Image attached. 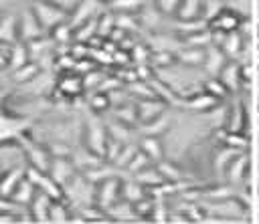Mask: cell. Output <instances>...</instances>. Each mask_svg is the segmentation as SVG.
I'll return each instance as SVG.
<instances>
[{
    "instance_id": "cell-1",
    "label": "cell",
    "mask_w": 259,
    "mask_h": 224,
    "mask_svg": "<svg viewBox=\"0 0 259 224\" xmlns=\"http://www.w3.org/2000/svg\"><path fill=\"white\" fill-rule=\"evenodd\" d=\"M95 206H99L101 212H105L109 206H113L117 200H121V180L115 176L105 178L95 186Z\"/></svg>"
},
{
    "instance_id": "cell-2",
    "label": "cell",
    "mask_w": 259,
    "mask_h": 224,
    "mask_svg": "<svg viewBox=\"0 0 259 224\" xmlns=\"http://www.w3.org/2000/svg\"><path fill=\"white\" fill-rule=\"evenodd\" d=\"M107 139H109V133L105 131V127L97 121H91L87 125V137H85V143H87V151L103 157L105 155V145H107Z\"/></svg>"
},
{
    "instance_id": "cell-3",
    "label": "cell",
    "mask_w": 259,
    "mask_h": 224,
    "mask_svg": "<svg viewBox=\"0 0 259 224\" xmlns=\"http://www.w3.org/2000/svg\"><path fill=\"white\" fill-rule=\"evenodd\" d=\"M32 10H34V14H36V18L40 20V24H42L45 30H47V28L51 30L53 26H57L59 22H63V20H65V14H67V12H63L61 8L53 6V4L47 2V0L34 2V4H32Z\"/></svg>"
},
{
    "instance_id": "cell-4",
    "label": "cell",
    "mask_w": 259,
    "mask_h": 224,
    "mask_svg": "<svg viewBox=\"0 0 259 224\" xmlns=\"http://www.w3.org/2000/svg\"><path fill=\"white\" fill-rule=\"evenodd\" d=\"M49 174H51L63 188H67V186L75 180V176H77V165H75L71 159H67V157H63V155H57V157H53V161H51Z\"/></svg>"
},
{
    "instance_id": "cell-5",
    "label": "cell",
    "mask_w": 259,
    "mask_h": 224,
    "mask_svg": "<svg viewBox=\"0 0 259 224\" xmlns=\"http://www.w3.org/2000/svg\"><path fill=\"white\" fill-rule=\"evenodd\" d=\"M22 151H24V157H26V163L28 165H34L42 172H49L51 170V153L49 149H45L42 145H36V143H30V141H22Z\"/></svg>"
},
{
    "instance_id": "cell-6",
    "label": "cell",
    "mask_w": 259,
    "mask_h": 224,
    "mask_svg": "<svg viewBox=\"0 0 259 224\" xmlns=\"http://www.w3.org/2000/svg\"><path fill=\"white\" fill-rule=\"evenodd\" d=\"M42 24L40 20L36 18L34 10H26L22 12L20 20H18V32H20V40L22 42H28V40H34V38H40L42 36Z\"/></svg>"
},
{
    "instance_id": "cell-7",
    "label": "cell",
    "mask_w": 259,
    "mask_h": 224,
    "mask_svg": "<svg viewBox=\"0 0 259 224\" xmlns=\"http://www.w3.org/2000/svg\"><path fill=\"white\" fill-rule=\"evenodd\" d=\"M239 26H241V16L233 10H221L217 16H212L208 20V28L212 32H221V34L239 30Z\"/></svg>"
},
{
    "instance_id": "cell-8",
    "label": "cell",
    "mask_w": 259,
    "mask_h": 224,
    "mask_svg": "<svg viewBox=\"0 0 259 224\" xmlns=\"http://www.w3.org/2000/svg\"><path fill=\"white\" fill-rule=\"evenodd\" d=\"M136 109H138V119L144 121V123H152L156 121L158 117L166 115V105L162 99H138L136 103Z\"/></svg>"
},
{
    "instance_id": "cell-9",
    "label": "cell",
    "mask_w": 259,
    "mask_h": 224,
    "mask_svg": "<svg viewBox=\"0 0 259 224\" xmlns=\"http://www.w3.org/2000/svg\"><path fill=\"white\" fill-rule=\"evenodd\" d=\"M51 204H53V198L40 190H36L34 198L30 200V204L26 206L28 208V214L34 222H49V210H51Z\"/></svg>"
},
{
    "instance_id": "cell-10",
    "label": "cell",
    "mask_w": 259,
    "mask_h": 224,
    "mask_svg": "<svg viewBox=\"0 0 259 224\" xmlns=\"http://www.w3.org/2000/svg\"><path fill=\"white\" fill-rule=\"evenodd\" d=\"M57 89H59L65 97L75 99V97H79V95L85 91V87H83V77H77V75H73V71H69V73H65V75L57 81Z\"/></svg>"
},
{
    "instance_id": "cell-11",
    "label": "cell",
    "mask_w": 259,
    "mask_h": 224,
    "mask_svg": "<svg viewBox=\"0 0 259 224\" xmlns=\"http://www.w3.org/2000/svg\"><path fill=\"white\" fill-rule=\"evenodd\" d=\"M208 50H206V59H204V67H206V71L210 73V75H219L221 71H223V67L227 65V52L223 50V46H219V44H208L206 46Z\"/></svg>"
},
{
    "instance_id": "cell-12",
    "label": "cell",
    "mask_w": 259,
    "mask_h": 224,
    "mask_svg": "<svg viewBox=\"0 0 259 224\" xmlns=\"http://www.w3.org/2000/svg\"><path fill=\"white\" fill-rule=\"evenodd\" d=\"M97 2L99 0H81L77 4V8L73 10L75 18L71 20L73 28L79 26V24H83V22H87V20H91V18H97Z\"/></svg>"
},
{
    "instance_id": "cell-13",
    "label": "cell",
    "mask_w": 259,
    "mask_h": 224,
    "mask_svg": "<svg viewBox=\"0 0 259 224\" xmlns=\"http://www.w3.org/2000/svg\"><path fill=\"white\" fill-rule=\"evenodd\" d=\"M26 167H12L8 172H4V176L0 178V194L2 196H10L14 192V188L24 180Z\"/></svg>"
},
{
    "instance_id": "cell-14",
    "label": "cell",
    "mask_w": 259,
    "mask_h": 224,
    "mask_svg": "<svg viewBox=\"0 0 259 224\" xmlns=\"http://www.w3.org/2000/svg\"><path fill=\"white\" fill-rule=\"evenodd\" d=\"M176 18L180 22H188V20H198L202 18V0H182Z\"/></svg>"
},
{
    "instance_id": "cell-15",
    "label": "cell",
    "mask_w": 259,
    "mask_h": 224,
    "mask_svg": "<svg viewBox=\"0 0 259 224\" xmlns=\"http://www.w3.org/2000/svg\"><path fill=\"white\" fill-rule=\"evenodd\" d=\"M178 63V52H172L170 48H154L150 54L152 69H168Z\"/></svg>"
},
{
    "instance_id": "cell-16",
    "label": "cell",
    "mask_w": 259,
    "mask_h": 224,
    "mask_svg": "<svg viewBox=\"0 0 259 224\" xmlns=\"http://www.w3.org/2000/svg\"><path fill=\"white\" fill-rule=\"evenodd\" d=\"M152 161H160L162 155H164V147H162V141L158 139V135H146L140 139V145H138Z\"/></svg>"
},
{
    "instance_id": "cell-17",
    "label": "cell",
    "mask_w": 259,
    "mask_h": 224,
    "mask_svg": "<svg viewBox=\"0 0 259 224\" xmlns=\"http://www.w3.org/2000/svg\"><path fill=\"white\" fill-rule=\"evenodd\" d=\"M34 194H36L34 184H32L30 180H26V176H24V180L14 188V192L10 194V198H12L18 206H28V204H30V200L34 198Z\"/></svg>"
},
{
    "instance_id": "cell-18",
    "label": "cell",
    "mask_w": 259,
    "mask_h": 224,
    "mask_svg": "<svg viewBox=\"0 0 259 224\" xmlns=\"http://www.w3.org/2000/svg\"><path fill=\"white\" fill-rule=\"evenodd\" d=\"M87 107L93 111V113H105L109 107H111V97L107 91L103 89H95L89 93L87 97Z\"/></svg>"
},
{
    "instance_id": "cell-19",
    "label": "cell",
    "mask_w": 259,
    "mask_h": 224,
    "mask_svg": "<svg viewBox=\"0 0 259 224\" xmlns=\"http://www.w3.org/2000/svg\"><path fill=\"white\" fill-rule=\"evenodd\" d=\"M204 59H206V50L202 46H186L182 52H178V63L188 67L204 65Z\"/></svg>"
},
{
    "instance_id": "cell-20",
    "label": "cell",
    "mask_w": 259,
    "mask_h": 224,
    "mask_svg": "<svg viewBox=\"0 0 259 224\" xmlns=\"http://www.w3.org/2000/svg\"><path fill=\"white\" fill-rule=\"evenodd\" d=\"M138 178V182L144 186V188H152V190H156V188H160L164 182H166V178L162 176V172L158 170V167H146V170H142L140 174H136Z\"/></svg>"
},
{
    "instance_id": "cell-21",
    "label": "cell",
    "mask_w": 259,
    "mask_h": 224,
    "mask_svg": "<svg viewBox=\"0 0 259 224\" xmlns=\"http://www.w3.org/2000/svg\"><path fill=\"white\" fill-rule=\"evenodd\" d=\"M241 73H243V67H241V65H237V63H227L219 75H221V81H223L229 89H237V87H241Z\"/></svg>"
},
{
    "instance_id": "cell-22",
    "label": "cell",
    "mask_w": 259,
    "mask_h": 224,
    "mask_svg": "<svg viewBox=\"0 0 259 224\" xmlns=\"http://www.w3.org/2000/svg\"><path fill=\"white\" fill-rule=\"evenodd\" d=\"M217 97H212L210 93H198V95H194V97H188V101H186V105H188V109H192V111H198V113H204V111H210L214 105H217Z\"/></svg>"
},
{
    "instance_id": "cell-23",
    "label": "cell",
    "mask_w": 259,
    "mask_h": 224,
    "mask_svg": "<svg viewBox=\"0 0 259 224\" xmlns=\"http://www.w3.org/2000/svg\"><path fill=\"white\" fill-rule=\"evenodd\" d=\"M105 212L111 214L113 220H130V218H138V216H136V210H134V204L127 202V200H123V198L117 200L113 206H109Z\"/></svg>"
},
{
    "instance_id": "cell-24",
    "label": "cell",
    "mask_w": 259,
    "mask_h": 224,
    "mask_svg": "<svg viewBox=\"0 0 259 224\" xmlns=\"http://www.w3.org/2000/svg\"><path fill=\"white\" fill-rule=\"evenodd\" d=\"M219 46H223V50L229 57H237L243 50V36H241V32L239 30H233V32L223 34V42Z\"/></svg>"
},
{
    "instance_id": "cell-25",
    "label": "cell",
    "mask_w": 259,
    "mask_h": 224,
    "mask_svg": "<svg viewBox=\"0 0 259 224\" xmlns=\"http://www.w3.org/2000/svg\"><path fill=\"white\" fill-rule=\"evenodd\" d=\"M146 196V190H144V186L138 182V180H132V182H127V180H121V198L123 200H127V202H138V200H142Z\"/></svg>"
},
{
    "instance_id": "cell-26",
    "label": "cell",
    "mask_w": 259,
    "mask_h": 224,
    "mask_svg": "<svg viewBox=\"0 0 259 224\" xmlns=\"http://www.w3.org/2000/svg\"><path fill=\"white\" fill-rule=\"evenodd\" d=\"M51 36H53V40L57 42V44H69L73 38H75V28H73V24L71 22H59L57 26H53L51 28Z\"/></svg>"
},
{
    "instance_id": "cell-27",
    "label": "cell",
    "mask_w": 259,
    "mask_h": 224,
    "mask_svg": "<svg viewBox=\"0 0 259 224\" xmlns=\"http://www.w3.org/2000/svg\"><path fill=\"white\" fill-rule=\"evenodd\" d=\"M30 61V57H28V48H26V42H16V44H12L10 46V69L12 71H16V69H20L22 65H26Z\"/></svg>"
},
{
    "instance_id": "cell-28",
    "label": "cell",
    "mask_w": 259,
    "mask_h": 224,
    "mask_svg": "<svg viewBox=\"0 0 259 224\" xmlns=\"http://www.w3.org/2000/svg\"><path fill=\"white\" fill-rule=\"evenodd\" d=\"M38 73H40L38 63H36V61H28L26 65H22L20 69H16V71L12 73V79L18 81V83H28V81H32Z\"/></svg>"
},
{
    "instance_id": "cell-29",
    "label": "cell",
    "mask_w": 259,
    "mask_h": 224,
    "mask_svg": "<svg viewBox=\"0 0 259 224\" xmlns=\"http://www.w3.org/2000/svg\"><path fill=\"white\" fill-rule=\"evenodd\" d=\"M115 121L125 123L127 127L134 125L138 121V109H136V105H130L127 101L121 103V105H117L115 107Z\"/></svg>"
},
{
    "instance_id": "cell-30",
    "label": "cell",
    "mask_w": 259,
    "mask_h": 224,
    "mask_svg": "<svg viewBox=\"0 0 259 224\" xmlns=\"http://www.w3.org/2000/svg\"><path fill=\"white\" fill-rule=\"evenodd\" d=\"M111 176V172H109V167H105L103 163H97V165H91V167H85L83 170V178L87 180V182H91L93 186H97L99 182H103L105 178H109Z\"/></svg>"
},
{
    "instance_id": "cell-31",
    "label": "cell",
    "mask_w": 259,
    "mask_h": 224,
    "mask_svg": "<svg viewBox=\"0 0 259 224\" xmlns=\"http://www.w3.org/2000/svg\"><path fill=\"white\" fill-rule=\"evenodd\" d=\"M69 208L63 204V200H53L51 210H49V222H71Z\"/></svg>"
},
{
    "instance_id": "cell-32",
    "label": "cell",
    "mask_w": 259,
    "mask_h": 224,
    "mask_svg": "<svg viewBox=\"0 0 259 224\" xmlns=\"http://www.w3.org/2000/svg\"><path fill=\"white\" fill-rule=\"evenodd\" d=\"M150 163H152V159L138 147V151L134 153V157L130 159V163L125 165V170L127 172H132V174H140L142 170H146V167H150Z\"/></svg>"
},
{
    "instance_id": "cell-33",
    "label": "cell",
    "mask_w": 259,
    "mask_h": 224,
    "mask_svg": "<svg viewBox=\"0 0 259 224\" xmlns=\"http://www.w3.org/2000/svg\"><path fill=\"white\" fill-rule=\"evenodd\" d=\"M123 145H125V141L123 139H117V137H113V135H109V139H107V145H105V155H103V159H107V161H117V157H119V153H121V149H123Z\"/></svg>"
},
{
    "instance_id": "cell-34",
    "label": "cell",
    "mask_w": 259,
    "mask_h": 224,
    "mask_svg": "<svg viewBox=\"0 0 259 224\" xmlns=\"http://www.w3.org/2000/svg\"><path fill=\"white\" fill-rule=\"evenodd\" d=\"M154 208H156V202H154L152 198H146V196H144L142 200L134 202V210H136V216H138L140 220H150Z\"/></svg>"
},
{
    "instance_id": "cell-35",
    "label": "cell",
    "mask_w": 259,
    "mask_h": 224,
    "mask_svg": "<svg viewBox=\"0 0 259 224\" xmlns=\"http://www.w3.org/2000/svg\"><path fill=\"white\" fill-rule=\"evenodd\" d=\"M221 137H223V141H225V145H229V147H233V149H245L247 145H249V141H247V137H243V133H235V131H223L221 133Z\"/></svg>"
},
{
    "instance_id": "cell-36",
    "label": "cell",
    "mask_w": 259,
    "mask_h": 224,
    "mask_svg": "<svg viewBox=\"0 0 259 224\" xmlns=\"http://www.w3.org/2000/svg\"><path fill=\"white\" fill-rule=\"evenodd\" d=\"M16 32H18V26H16L14 18H2V22H0V40L10 42V40L16 38Z\"/></svg>"
},
{
    "instance_id": "cell-37",
    "label": "cell",
    "mask_w": 259,
    "mask_h": 224,
    "mask_svg": "<svg viewBox=\"0 0 259 224\" xmlns=\"http://www.w3.org/2000/svg\"><path fill=\"white\" fill-rule=\"evenodd\" d=\"M103 81H105V77H103L101 73H97L95 69H93V71H89L87 75H83V87H85V91H95V89H101Z\"/></svg>"
},
{
    "instance_id": "cell-38",
    "label": "cell",
    "mask_w": 259,
    "mask_h": 224,
    "mask_svg": "<svg viewBox=\"0 0 259 224\" xmlns=\"http://www.w3.org/2000/svg\"><path fill=\"white\" fill-rule=\"evenodd\" d=\"M204 91H206V93H210V95H212V97H217V99H223V97L227 95L229 87H227L221 79H208V81L204 83Z\"/></svg>"
},
{
    "instance_id": "cell-39",
    "label": "cell",
    "mask_w": 259,
    "mask_h": 224,
    "mask_svg": "<svg viewBox=\"0 0 259 224\" xmlns=\"http://www.w3.org/2000/svg\"><path fill=\"white\" fill-rule=\"evenodd\" d=\"M208 24H206V20H202V18H198V20H188V22H180L176 28L182 32V34H186V36H190V34H194V32H200V30H204Z\"/></svg>"
},
{
    "instance_id": "cell-40",
    "label": "cell",
    "mask_w": 259,
    "mask_h": 224,
    "mask_svg": "<svg viewBox=\"0 0 259 224\" xmlns=\"http://www.w3.org/2000/svg\"><path fill=\"white\" fill-rule=\"evenodd\" d=\"M158 163H160L158 170L162 172V176L166 178V182H178V180H182V172L176 165H172L170 161H158Z\"/></svg>"
},
{
    "instance_id": "cell-41",
    "label": "cell",
    "mask_w": 259,
    "mask_h": 224,
    "mask_svg": "<svg viewBox=\"0 0 259 224\" xmlns=\"http://www.w3.org/2000/svg\"><path fill=\"white\" fill-rule=\"evenodd\" d=\"M115 26L123 28L125 32H136V30H138V22H136V18L130 16V14H125V12H121V14L115 18Z\"/></svg>"
},
{
    "instance_id": "cell-42",
    "label": "cell",
    "mask_w": 259,
    "mask_h": 224,
    "mask_svg": "<svg viewBox=\"0 0 259 224\" xmlns=\"http://www.w3.org/2000/svg\"><path fill=\"white\" fill-rule=\"evenodd\" d=\"M142 6V0H113L111 2V8H115V10H119V12H134V10H138Z\"/></svg>"
},
{
    "instance_id": "cell-43",
    "label": "cell",
    "mask_w": 259,
    "mask_h": 224,
    "mask_svg": "<svg viewBox=\"0 0 259 224\" xmlns=\"http://www.w3.org/2000/svg\"><path fill=\"white\" fill-rule=\"evenodd\" d=\"M180 4H182V0H156L158 10H160L162 14H170V16H172V14L176 16Z\"/></svg>"
},
{
    "instance_id": "cell-44",
    "label": "cell",
    "mask_w": 259,
    "mask_h": 224,
    "mask_svg": "<svg viewBox=\"0 0 259 224\" xmlns=\"http://www.w3.org/2000/svg\"><path fill=\"white\" fill-rule=\"evenodd\" d=\"M26 48H28V57H30V61H38V57L45 52L42 36H40V38H34V40H28V42H26Z\"/></svg>"
},
{
    "instance_id": "cell-45",
    "label": "cell",
    "mask_w": 259,
    "mask_h": 224,
    "mask_svg": "<svg viewBox=\"0 0 259 224\" xmlns=\"http://www.w3.org/2000/svg\"><path fill=\"white\" fill-rule=\"evenodd\" d=\"M136 151H138V147H136V145L125 143V145H123V149H121V153H119V157H117V161H115V165L125 167V165L130 163V159L134 157V153H136Z\"/></svg>"
},
{
    "instance_id": "cell-46",
    "label": "cell",
    "mask_w": 259,
    "mask_h": 224,
    "mask_svg": "<svg viewBox=\"0 0 259 224\" xmlns=\"http://www.w3.org/2000/svg\"><path fill=\"white\" fill-rule=\"evenodd\" d=\"M47 2H51V4L57 6V8H61L63 12H73L81 0H47Z\"/></svg>"
},
{
    "instance_id": "cell-47",
    "label": "cell",
    "mask_w": 259,
    "mask_h": 224,
    "mask_svg": "<svg viewBox=\"0 0 259 224\" xmlns=\"http://www.w3.org/2000/svg\"><path fill=\"white\" fill-rule=\"evenodd\" d=\"M93 69H95V65H93L89 59H77L73 73H81V77H83V75H87V73L93 71Z\"/></svg>"
},
{
    "instance_id": "cell-48",
    "label": "cell",
    "mask_w": 259,
    "mask_h": 224,
    "mask_svg": "<svg viewBox=\"0 0 259 224\" xmlns=\"http://www.w3.org/2000/svg\"><path fill=\"white\" fill-rule=\"evenodd\" d=\"M10 65V48L6 44H0V69H6Z\"/></svg>"
},
{
    "instance_id": "cell-49",
    "label": "cell",
    "mask_w": 259,
    "mask_h": 224,
    "mask_svg": "<svg viewBox=\"0 0 259 224\" xmlns=\"http://www.w3.org/2000/svg\"><path fill=\"white\" fill-rule=\"evenodd\" d=\"M255 34H257V38H259V22H257V26H255Z\"/></svg>"
},
{
    "instance_id": "cell-50",
    "label": "cell",
    "mask_w": 259,
    "mask_h": 224,
    "mask_svg": "<svg viewBox=\"0 0 259 224\" xmlns=\"http://www.w3.org/2000/svg\"><path fill=\"white\" fill-rule=\"evenodd\" d=\"M99 2H109V4H111V2H113V0H99Z\"/></svg>"
},
{
    "instance_id": "cell-51",
    "label": "cell",
    "mask_w": 259,
    "mask_h": 224,
    "mask_svg": "<svg viewBox=\"0 0 259 224\" xmlns=\"http://www.w3.org/2000/svg\"><path fill=\"white\" fill-rule=\"evenodd\" d=\"M257 59H259V48H257Z\"/></svg>"
},
{
    "instance_id": "cell-52",
    "label": "cell",
    "mask_w": 259,
    "mask_h": 224,
    "mask_svg": "<svg viewBox=\"0 0 259 224\" xmlns=\"http://www.w3.org/2000/svg\"><path fill=\"white\" fill-rule=\"evenodd\" d=\"M0 22H2V14H0Z\"/></svg>"
}]
</instances>
